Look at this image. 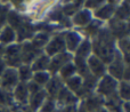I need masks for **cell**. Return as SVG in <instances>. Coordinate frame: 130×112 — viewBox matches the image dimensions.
I'll return each mask as SVG.
<instances>
[]
</instances>
